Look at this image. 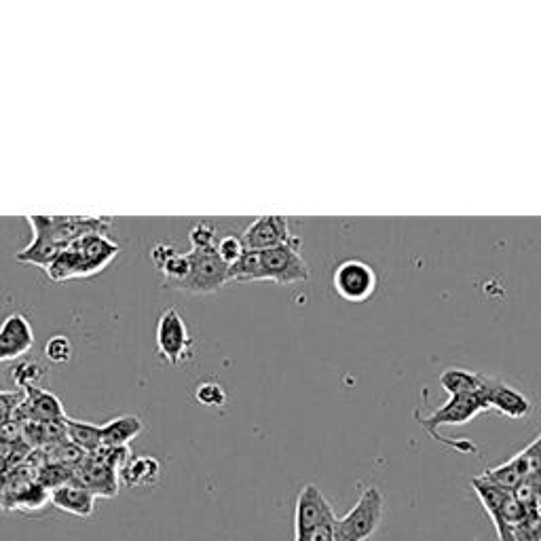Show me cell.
Instances as JSON below:
<instances>
[{
	"label": "cell",
	"mask_w": 541,
	"mask_h": 541,
	"mask_svg": "<svg viewBox=\"0 0 541 541\" xmlns=\"http://www.w3.org/2000/svg\"><path fill=\"white\" fill-rule=\"evenodd\" d=\"M161 476V465L155 457H134L121 470L119 478L129 489L151 487Z\"/></svg>",
	"instance_id": "cell-18"
},
{
	"label": "cell",
	"mask_w": 541,
	"mask_h": 541,
	"mask_svg": "<svg viewBox=\"0 0 541 541\" xmlns=\"http://www.w3.org/2000/svg\"><path fill=\"white\" fill-rule=\"evenodd\" d=\"M66 248L60 246V244H55L53 239L45 237V235H34L32 241H30V246L24 248L22 252H17V260H20V263H26V265H34V267H41V269H49L53 263H55V258H58Z\"/></svg>",
	"instance_id": "cell-19"
},
{
	"label": "cell",
	"mask_w": 541,
	"mask_h": 541,
	"mask_svg": "<svg viewBox=\"0 0 541 541\" xmlns=\"http://www.w3.org/2000/svg\"><path fill=\"white\" fill-rule=\"evenodd\" d=\"M482 410H487V404L480 398V394L476 396H451L449 402L444 406H440L438 410H434L429 417L419 419L421 425L427 429L429 434L436 438V429L442 425H463L472 421L474 417H478Z\"/></svg>",
	"instance_id": "cell-11"
},
{
	"label": "cell",
	"mask_w": 541,
	"mask_h": 541,
	"mask_svg": "<svg viewBox=\"0 0 541 541\" xmlns=\"http://www.w3.org/2000/svg\"><path fill=\"white\" fill-rule=\"evenodd\" d=\"M514 541H541V512L527 510V516L514 529Z\"/></svg>",
	"instance_id": "cell-29"
},
{
	"label": "cell",
	"mask_w": 541,
	"mask_h": 541,
	"mask_svg": "<svg viewBox=\"0 0 541 541\" xmlns=\"http://www.w3.org/2000/svg\"><path fill=\"white\" fill-rule=\"evenodd\" d=\"M43 377H45V366H41L39 362H34V360L22 362L20 366L13 368V381L22 391L39 387Z\"/></svg>",
	"instance_id": "cell-24"
},
{
	"label": "cell",
	"mask_w": 541,
	"mask_h": 541,
	"mask_svg": "<svg viewBox=\"0 0 541 541\" xmlns=\"http://www.w3.org/2000/svg\"><path fill=\"white\" fill-rule=\"evenodd\" d=\"M216 250H218L220 258L225 260V263L231 267L233 263H237L241 256L246 254V244L239 235H225L216 244Z\"/></svg>",
	"instance_id": "cell-27"
},
{
	"label": "cell",
	"mask_w": 541,
	"mask_h": 541,
	"mask_svg": "<svg viewBox=\"0 0 541 541\" xmlns=\"http://www.w3.org/2000/svg\"><path fill=\"white\" fill-rule=\"evenodd\" d=\"M480 398L487 404V410L493 408L497 413L506 415L510 419H525L531 415V402L525 394H520L518 389L510 387L508 383H503L499 379H491L484 375L482 379V391Z\"/></svg>",
	"instance_id": "cell-10"
},
{
	"label": "cell",
	"mask_w": 541,
	"mask_h": 541,
	"mask_svg": "<svg viewBox=\"0 0 541 541\" xmlns=\"http://www.w3.org/2000/svg\"><path fill=\"white\" fill-rule=\"evenodd\" d=\"M34 345V332L22 313L7 315L0 324V364L26 356Z\"/></svg>",
	"instance_id": "cell-14"
},
{
	"label": "cell",
	"mask_w": 541,
	"mask_h": 541,
	"mask_svg": "<svg viewBox=\"0 0 541 541\" xmlns=\"http://www.w3.org/2000/svg\"><path fill=\"white\" fill-rule=\"evenodd\" d=\"M195 400L203 406H212V408H222L227 404V394L222 389L220 383L216 381H203L195 389Z\"/></svg>",
	"instance_id": "cell-25"
},
{
	"label": "cell",
	"mask_w": 541,
	"mask_h": 541,
	"mask_svg": "<svg viewBox=\"0 0 541 541\" xmlns=\"http://www.w3.org/2000/svg\"><path fill=\"white\" fill-rule=\"evenodd\" d=\"M377 273L364 260L349 258L334 269L332 286L347 303H364L377 292Z\"/></svg>",
	"instance_id": "cell-7"
},
{
	"label": "cell",
	"mask_w": 541,
	"mask_h": 541,
	"mask_svg": "<svg viewBox=\"0 0 541 541\" xmlns=\"http://www.w3.org/2000/svg\"><path fill=\"white\" fill-rule=\"evenodd\" d=\"M472 487L478 493L484 510L489 512L493 525L497 529L499 541H514V529L520 525L522 518H525L527 514L525 506H522V503L514 497L512 491L497 487V484H493L484 476L474 478Z\"/></svg>",
	"instance_id": "cell-2"
},
{
	"label": "cell",
	"mask_w": 541,
	"mask_h": 541,
	"mask_svg": "<svg viewBox=\"0 0 541 541\" xmlns=\"http://www.w3.org/2000/svg\"><path fill=\"white\" fill-rule=\"evenodd\" d=\"M334 510L324 497V493L315 484H305L296 497L294 510V539H301L317 527L334 525Z\"/></svg>",
	"instance_id": "cell-8"
},
{
	"label": "cell",
	"mask_w": 541,
	"mask_h": 541,
	"mask_svg": "<svg viewBox=\"0 0 541 541\" xmlns=\"http://www.w3.org/2000/svg\"><path fill=\"white\" fill-rule=\"evenodd\" d=\"M294 541H334V525L317 527V529H313L311 533H307L305 537L294 539Z\"/></svg>",
	"instance_id": "cell-32"
},
{
	"label": "cell",
	"mask_w": 541,
	"mask_h": 541,
	"mask_svg": "<svg viewBox=\"0 0 541 541\" xmlns=\"http://www.w3.org/2000/svg\"><path fill=\"white\" fill-rule=\"evenodd\" d=\"M142 429L144 423L136 415L117 417L102 425V446H108V449H123V446H129V442L142 434Z\"/></svg>",
	"instance_id": "cell-17"
},
{
	"label": "cell",
	"mask_w": 541,
	"mask_h": 541,
	"mask_svg": "<svg viewBox=\"0 0 541 541\" xmlns=\"http://www.w3.org/2000/svg\"><path fill=\"white\" fill-rule=\"evenodd\" d=\"M189 269H191V260H189V254H178L174 252L170 258L165 260V263L159 267V271L163 273L165 282L172 284V286H180L186 275H189Z\"/></svg>",
	"instance_id": "cell-23"
},
{
	"label": "cell",
	"mask_w": 541,
	"mask_h": 541,
	"mask_svg": "<svg viewBox=\"0 0 541 541\" xmlns=\"http://www.w3.org/2000/svg\"><path fill=\"white\" fill-rule=\"evenodd\" d=\"M49 501L55 508H60L74 516H81V518H89L93 510H96V495L89 493L77 482H68L58 489H53Z\"/></svg>",
	"instance_id": "cell-16"
},
{
	"label": "cell",
	"mask_w": 541,
	"mask_h": 541,
	"mask_svg": "<svg viewBox=\"0 0 541 541\" xmlns=\"http://www.w3.org/2000/svg\"><path fill=\"white\" fill-rule=\"evenodd\" d=\"M66 434L68 440L87 455H93L98 449H102V425L66 419Z\"/></svg>",
	"instance_id": "cell-21"
},
{
	"label": "cell",
	"mask_w": 541,
	"mask_h": 541,
	"mask_svg": "<svg viewBox=\"0 0 541 541\" xmlns=\"http://www.w3.org/2000/svg\"><path fill=\"white\" fill-rule=\"evenodd\" d=\"M24 394L26 398L13 417L17 423H58L68 419L62 400L51 391L34 387L24 391Z\"/></svg>",
	"instance_id": "cell-12"
},
{
	"label": "cell",
	"mask_w": 541,
	"mask_h": 541,
	"mask_svg": "<svg viewBox=\"0 0 541 541\" xmlns=\"http://www.w3.org/2000/svg\"><path fill=\"white\" fill-rule=\"evenodd\" d=\"M70 248L79 258L83 277L104 271L119 254V246L115 244V241H110L108 235H98V233L77 239Z\"/></svg>",
	"instance_id": "cell-13"
},
{
	"label": "cell",
	"mask_w": 541,
	"mask_h": 541,
	"mask_svg": "<svg viewBox=\"0 0 541 541\" xmlns=\"http://www.w3.org/2000/svg\"><path fill=\"white\" fill-rule=\"evenodd\" d=\"M191 269L178 290L189 294H216L229 282V265L220 258L216 246L189 252Z\"/></svg>",
	"instance_id": "cell-4"
},
{
	"label": "cell",
	"mask_w": 541,
	"mask_h": 541,
	"mask_svg": "<svg viewBox=\"0 0 541 541\" xmlns=\"http://www.w3.org/2000/svg\"><path fill=\"white\" fill-rule=\"evenodd\" d=\"M26 394L22 389L17 391H0V425L11 421L17 413V408L22 406Z\"/></svg>",
	"instance_id": "cell-30"
},
{
	"label": "cell",
	"mask_w": 541,
	"mask_h": 541,
	"mask_svg": "<svg viewBox=\"0 0 541 541\" xmlns=\"http://www.w3.org/2000/svg\"><path fill=\"white\" fill-rule=\"evenodd\" d=\"M159 356L172 366H180L193 358L195 343L178 309H167L157 324Z\"/></svg>",
	"instance_id": "cell-6"
},
{
	"label": "cell",
	"mask_w": 541,
	"mask_h": 541,
	"mask_svg": "<svg viewBox=\"0 0 541 541\" xmlns=\"http://www.w3.org/2000/svg\"><path fill=\"white\" fill-rule=\"evenodd\" d=\"M516 457L522 461V465H525L529 478H541V434L527 446V449H522Z\"/></svg>",
	"instance_id": "cell-28"
},
{
	"label": "cell",
	"mask_w": 541,
	"mask_h": 541,
	"mask_svg": "<svg viewBox=\"0 0 541 541\" xmlns=\"http://www.w3.org/2000/svg\"><path fill=\"white\" fill-rule=\"evenodd\" d=\"M484 375L463 368H449L440 375V387L449 396H476L482 391Z\"/></svg>",
	"instance_id": "cell-20"
},
{
	"label": "cell",
	"mask_w": 541,
	"mask_h": 541,
	"mask_svg": "<svg viewBox=\"0 0 541 541\" xmlns=\"http://www.w3.org/2000/svg\"><path fill=\"white\" fill-rule=\"evenodd\" d=\"M385 514V497L377 487H368L358 503L343 518L334 520V541H366L377 533Z\"/></svg>",
	"instance_id": "cell-1"
},
{
	"label": "cell",
	"mask_w": 541,
	"mask_h": 541,
	"mask_svg": "<svg viewBox=\"0 0 541 541\" xmlns=\"http://www.w3.org/2000/svg\"><path fill=\"white\" fill-rule=\"evenodd\" d=\"M176 250L174 248H170V246H163V244H157L153 250H151V258H153V263H155V267L159 269L163 263H165V260L167 258H170L172 254H174Z\"/></svg>",
	"instance_id": "cell-33"
},
{
	"label": "cell",
	"mask_w": 541,
	"mask_h": 541,
	"mask_svg": "<svg viewBox=\"0 0 541 541\" xmlns=\"http://www.w3.org/2000/svg\"><path fill=\"white\" fill-rule=\"evenodd\" d=\"M298 248H301V239L263 252V282H273L279 286L307 282L311 271Z\"/></svg>",
	"instance_id": "cell-5"
},
{
	"label": "cell",
	"mask_w": 541,
	"mask_h": 541,
	"mask_svg": "<svg viewBox=\"0 0 541 541\" xmlns=\"http://www.w3.org/2000/svg\"><path fill=\"white\" fill-rule=\"evenodd\" d=\"M241 239H244L246 250L267 252L292 244L298 237L290 231V220L286 216H258L252 220V225L241 233Z\"/></svg>",
	"instance_id": "cell-9"
},
{
	"label": "cell",
	"mask_w": 541,
	"mask_h": 541,
	"mask_svg": "<svg viewBox=\"0 0 541 541\" xmlns=\"http://www.w3.org/2000/svg\"><path fill=\"white\" fill-rule=\"evenodd\" d=\"M34 235H45L55 244L70 248L74 241L85 235H108L110 222L106 218L87 216H28Z\"/></svg>",
	"instance_id": "cell-3"
},
{
	"label": "cell",
	"mask_w": 541,
	"mask_h": 541,
	"mask_svg": "<svg viewBox=\"0 0 541 541\" xmlns=\"http://www.w3.org/2000/svg\"><path fill=\"white\" fill-rule=\"evenodd\" d=\"M229 282L231 284L263 282V252L246 250V254L229 267Z\"/></svg>",
	"instance_id": "cell-22"
},
{
	"label": "cell",
	"mask_w": 541,
	"mask_h": 541,
	"mask_svg": "<svg viewBox=\"0 0 541 541\" xmlns=\"http://www.w3.org/2000/svg\"><path fill=\"white\" fill-rule=\"evenodd\" d=\"M96 497H115L119 493V472L93 459L91 455L74 470V480Z\"/></svg>",
	"instance_id": "cell-15"
},
{
	"label": "cell",
	"mask_w": 541,
	"mask_h": 541,
	"mask_svg": "<svg viewBox=\"0 0 541 541\" xmlns=\"http://www.w3.org/2000/svg\"><path fill=\"white\" fill-rule=\"evenodd\" d=\"M539 512H541V506H539Z\"/></svg>",
	"instance_id": "cell-34"
},
{
	"label": "cell",
	"mask_w": 541,
	"mask_h": 541,
	"mask_svg": "<svg viewBox=\"0 0 541 541\" xmlns=\"http://www.w3.org/2000/svg\"><path fill=\"white\" fill-rule=\"evenodd\" d=\"M45 356L53 364H66L72 360V343L64 334H55L45 345Z\"/></svg>",
	"instance_id": "cell-26"
},
{
	"label": "cell",
	"mask_w": 541,
	"mask_h": 541,
	"mask_svg": "<svg viewBox=\"0 0 541 541\" xmlns=\"http://www.w3.org/2000/svg\"><path fill=\"white\" fill-rule=\"evenodd\" d=\"M193 250H208L216 246V229L210 222H199L189 233Z\"/></svg>",
	"instance_id": "cell-31"
}]
</instances>
